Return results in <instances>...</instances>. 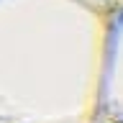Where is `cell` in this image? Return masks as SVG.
<instances>
[{
  "instance_id": "2",
  "label": "cell",
  "mask_w": 123,
  "mask_h": 123,
  "mask_svg": "<svg viewBox=\"0 0 123 123\" xmlns=\"http://www.w3.org/2000/svg\"><path fill=\"white\" fill-rule=\"evenodd\" d=\"M105 115L123 123V15H118L113 23L105 82Z\"/></svg>"
},
{
  "instance_id": "3",
  "label": "cell",
  "mask_w": 123,
  "mask_h": 123,
  "mask_svg": "<svg viewBox=\"0 0 123 123\" xmlns=\"http://www.w3.org/2000/svg\"><path fill=\"white\" fill-rule=\"evenodd\" d=\"M87 3H92L95 8H100V10L108 13L110 18L123 15V0H87Z\"/></svg>"
},
{
  "instance_id": "1",
  "label": "cell",
  "mask_w": 123,
  "mask_h": 123,
  "mask_svg": "<svg viewBox=\"0 0 123 123\" xmlns=\"http://www.w3.org/2000/svg\"><path fill=\"white\" fill-rule=\"evenodd\" d=\"M113 23L87 0H0V121L98 123Z\"/></svg>"
},
{
  "instance_id": "5",
  "label": "cell",
  "mask_w": 123,
  "mask_h": 123,
  "mask_svg": "<svg viewBox=\"0 0 123 123\" xmlns=\"http://www.w3.org/2000/svg\"><path fill=\"white\" fill-rule=\"evenodd\" d=\"M0 123H5V121H0Z\"/></svg>"
},
{
  "instance_id": "4",
  "label": "cell",
  "mask_w": 123,
  "mask_h": 123,
  "mask_svg": "<svg viewBox=\"0 0 123 123\" xmlns=\"http://www.w3.org/2000/svg\"><path fill=\"white\" fill-rule=\"evenodd\" d=\"M98 123H121V121H113V118H108V115H103Z\"/></svg>"
}]
</instances>
